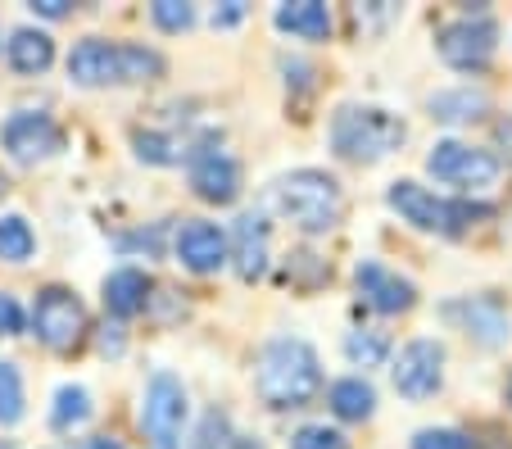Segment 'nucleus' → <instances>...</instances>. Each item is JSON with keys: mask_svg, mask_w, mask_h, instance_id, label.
<instances>
[{"mask_svg": "<svg viewBox=\"0 0 512 449\" xmlns=\"http://www.w3.org/2000/svg\"><path fill=\"white\" fill-rule=\"evenodd\" d=\"M32 327H37V341L50 350H73L87 332V309L73 291L64 286H46L37 295V309H32Z\"/></svg>", "mask_w": 512, "mask_h": 449, "instance_id": "obj_5", "label": "nucleus"}, {"mask_svg": "<svg viewBox=\"0 0 512 449\" xmlns=\"http://www.w3.org/2000/svg\"><path fill=\"white\" fill-rule=\"evenodd\" d=\"M32 10H37L41 19H64V14H68V0H32Z\"/></svg>", "mask_w": 512, "mask_h": 449, "instance_id": "obj_33", "label": "nucleus"}, {"mask_svg": "<svg viewBox=\"0 0 512 449\" xmlns=\"http://www.w3.org/2000/svg\"><path fill=\"white\" fill-rule=\"evenodd\" d=\"M494 46H499V28H494L490 19H472V14L449 23V28L440 32V59L454 64V69H463V73L485 69Z\"/></svg>", "mask_w": 512, "mask_h": 449, "instance_id": "obj_9", "label": "nucleus"}, {"mask_svg": "<svg viewBox=\"0 0 512 449\" xmlns=\"http://www.w3.org/2000/svg\"><path fill=\"white\" fill-rule=\"evenodd\" d=\"M445 318L458 323L476 345H485V350H499V345L512 341V313L503 309L494 295H467V300L445 304Z\"/></svg>", "mask_w": 512, "mask_h": 449, "instance_id": "obj_8", "label": "nucleus"}, {"mask_svg": "<svg viewBox=\"0 0 512 449\" xmlns=\"http://www.w3.org/2000/svg\"><path fill=\"white\" fill-rule=\"evenodd\" d=\"M490 109V100L472 87H454V91H435L431 96V118L440 123H476Z\"/></svg>", "mask_w": 512, "mask_h": 449, "instance_id": "obj_20", "label": "nucleus"}, {"mask_svg": "<svg viewBox=\"0 0 512 449\" xmlns=\"http://www.w3.org/2000/svg\"><path fill=\"white\" fill-rule=\"evenodd\" d=\"M23 418V377L14 363H0V422L14 427Z\"/></svg>", "mask_w": 512, "mask_h": 449, "instance_id": "obj_25", "label": "nucleus"}, {"mask_svg": "<svg viewBox=\"0 0 512 449\" xmlns=\"http://www.w3.org/2000/svg\"><path fill=\"white\" fill-rule=\"evenodd\" d=\"M426 173L435 182H449V186H494L499 182V159L490 150H476V146H463V141H440V146L426 155Z\"/></svg>", "mask_w": 512, "mask_h": 449, "instance_id": "obj_6", "label": "nucleus"}, {"mask_svg": "<svg viewBox=\"0 0 512 449\" xmlns=\"http://www.w3.org/2000/svg\"><path fill=\"white\" fill-rule=\"evenodd\" d=\"M508 404H512V381H508Z\"/></svg>", "mask_w": 512, "mask_h": 449, "instance_id": "obj_37", "label": "nucleus"}, {"mask_svg": "<svg viewBox=\"0 0 512 449\" xmlns=\"http://www.w3.org/2000/svg\"><path fill=\"white\" fill-rule=\"evenodd\" d=\"M227 254L236 259V273H241L245 282L263 277V268H268V223H263V214H245V218H236V227H232V245H227Z\"/></svg>", "mask_w": 512, "mask_h": 449, "instance_id": "obj_16", "label": "nucleus"}, {"mask_svg": "<svg viewBox=\"0 0 512 449\" xmlns=\"http://www.w3.org/2000/svg\"><path fill=\"white\" fill-rule=\"evenodd\" d=\"M50 418H55V427H82V422L91 418V395L82 391V386H64V391L55 395V413H50Z\"/></svg>", "mask_w": 512, "mask_h": 449, "instance_id": "obj_24", "label": "nucleus"}, {"mask_svg": "<svg viewBox=\"0 0 512 449\" xmlns=\"http://www.w3.org/2000/svg\"><path fill=\"white\" fill-rule=\"evenodd\" d=\"M331 413L336 418H345V422H363V418H372V409H377V391H372L363 377H340V381H331Z\"/></svg>", "mask_w": 512, "mask_h": 449, "instance_id": "obj_19", "label": "nucleus"}, {"mask_svg": "<svg viewBox=\"0 0 512 449\" xmlns=\"http://www.w3.org/2000/svg\"><path fill=\"white\" fill-rule=\"evenodd\" d=\"M123 50V82H155L164 73V59L145 46H118Z\"/></svg>", "mask_w": 512, "mask_h": 449, "instance_id": "obj_26", "label": "nucleus"}, {"mask_svg": "<svg viewBox=\"0 0 512 449\" xmlns=\"http://www.w3.org/2000/svg\"><path fill=\"white\" fill-rule=\"evenodd\" d=\"M150 14H155V23L164 32H186L195 23V10L191 5H182V0H155V10Z\"/></svg>", "mask_w": 512, "mask_h": 449, "instance_id": "obj_30", "label": "nucleus"}, {"mask_svg": "<svg viewBox=\"0 0 512 449\" xmlns=\"http://www.w3.org/2000/svg\"><path fill=\"white\" fill-rule=\"evenodd\" d=\"M68 78L78 82V87H109V82H123V50L100 41V37L78 41L73 55H68Z\"/></svg>", "mask_w": 512, "mask_h": 449, "instance_id": "obj_13", "label": "nucleus"}, {"mask_svg": "<svg viewBox=\"0 0 512 449\" xmlns=\"http://www.w3.org/2000/svg\"><path fill=\"white\" fill-rule=\"evenodd\" d=\"M0 141H5V150H10L19 164H32V159H46L59 150V127L50 123V114L23 109V114H14L10 123H5Z\"/></svg>", "mask_w": 512, "mask_h": 449, "instance_id": "obj_11", "label": "nucleus"}, {"mask_svg": "<svg viewBox=\"0 0 512 449\" xmlns=\"http://www.w3.org/2000/svg\"><path fill=\"white\" fill-rule=\"evenodd\" d=\"M191 449H236V431L223 413L213 409L200 418V431H195V445Z\"/></svg>", "mask_w": 512, "mask_h": 449, "instance_id": "obj_27", "label": "nucleus"}, {"mask_svg": "<svg viewBox=\"0 0 512 449\" xmlns=\"http://www.w3.org/2000/svg\"><path fill=\"white\" fill-rule=\"evenodd\" d=\"M358 291H363V300L372 304L377 313H404L413 309L417 300V286L408 282V277L390 273L386 264H377V259H368V264H358Z\"/></svg>", "mask_w": 512, "mask_h": 449, "instance_id": "obj_14", "label": "nucleus"}, {"mask_svg": "<svg viewBox=\"0 0 512 449\" xmlns=\"http://www.w3.org/2000/svg\"><path fill=\"white\" fill-rule=\"evenodd\" d=\"M87 449H123V445H118V440L114 436H96V440H91V445Z\"/></svg>", "mask_w": 512, "mask_h": 449, "instance_id": "obj_36", "label": "nucleus"}, {"mask_svg": "<svg viewBox=\"0 0 512 449\" xmlns=\"http://www.w3.org/2000/svg\"><path fill=\"white\" fill-rule=\"evenodd\" d=\"M345 354H349L354 368H381L386 354H390V341H386V332H349Z\"/></svg>", "mask_w": 512, "mask_h": 449, "instance_id": "obj_23", "label": "nucleus"}, {"mask_svg": "<svg viewBox=\"0 0 512 449\" xmlns=\"http://www.w3.org/2000/svg\"><path fill=\"white\" fill-rule=\"evenodd\" d=\"M177 259H182L191 273H218L227 264V236L218 232L204 218H191V223L177 232Z\"/></svg>", "mask_w": 512, "mask_h": 449, "instance_id": "obj_15", "label": "nucleus"}, {"mask_svg": "<svg viewBox=\"0 0 512 449\" xmlns=\"http://www.w3.org/2000/svg\"><path fill=\"white\" fill-rule=\"evenodd\" d=\"M136 155L145 164H177V141L164 132H136Z\"/></svg>", "mask_w": 512, "mask_h": 449, "instance_id": "obj_28", "label": "nucleus"}, {"mask_svg": "<svg viewBox=\"0 0 512 449\" xmlns=\"http://www.w3.org/2000/svg\"><path fill=\"white\" fill-rule=\"evenodd\" d=\"M322 391V368L309 341L281 336L259 359V395L272 409H304Z\"/></svg>", "mask_w": 512, "mask_h": 449, "instance_id": "obj_2", "label": "nucleus"}, {"mask_svg": "<svg viewBox=\"0 0 512 449\" xmlns=\"http://www.w3.org/2000/svg\"><path fill=\"white\" fill-rule=\"evenodd\" d=\"M445 345L440 341H413L399 350L395 363V391L404 400H426V395L440 391V377H445Z\"/></svg>", "mask_w": 512, "mask_h": 449, "instance_id": "obj_10", "label": "nucleus"}, {"mask_svg": "<svg viewBox=\"0 0 512 449\" xmlns=\"http://www.w3.org/2000/svg\"><path fill=\"white\" fill-rule=\"evenodd\" d=\"M186 418V391L182 381L173 372H155L150 386H145V409H141V427L145 436L155 440L159 449H173L177 445V431H182Z\"/></svg>", "mask_w": 512, "mask_h": 449, "instance_id": "obj_7", "label": "nucleus"}, {"mask_svg": "<svg viewBox=\"0 0 512 449\" xmlns=\"http://www.w3.org/2000/svg\"><path fill=\"white\" fill-rule=\"evenodd\" d=\"M290 449H349L345 436L331 427H300L290 436Z\"/></svg>", "mask_w": 512, "mask_h": 449, "instance_id": "obj_31", "label": "nucleus"}, {"mask_svg": "<svg viewBox=\"0 0 512 449\" xmlns=\"http://www.w3.org/2000/svg\"><path fill=\"white\" fill-rule=\"evenodd\" d=\"M50 59H55V41L37 28H19L10 37V64L19 73H46Z\"/></svg>", "mask_w": 512, "mask_h": 449, "instance_id": "obj_21", "label": "nucleus"}, {"mask_svg": "<svg viewBox=\"0 0 512 449\" xmlns=\"http://www.w3.org/2000/svg\"><path fill=\"white\" fill-rule=\"evenodd\" d=\"M331 141L345 159L354 164H377L390 150L404 146V123H399L390 109H372V105H345L331 123Z\"/></svg>", "mask_w": 512, "mask_h": 449, "instance_id": "obj_3", "label": "nucleus"}, {"mask_svg": "<svg viewBox=\"0 0 512 449\" xmlns=\"http://www.w3.org/2000/svg\"><path fill=\"white\" fill-rule=\"evenodd\" d=\"M191 186L209 205H232L241 196V164L223 150H204V155L191 159Z\"/></svg>", "mask_w": 512, "mask_h": 449, "instance_id": "obj_12", "label": "nucleus"}, {"mask_svg": "<svg viewBox=\"0 0 512 449\" xmlns=\"http://www.w3.org/2000/svg\"><path fill=\"white\" fill-rule=\"evenodd\" d=\"M236 19H245V5H241V0H232L227 10H213V28H227V23H236Z\"/></svg>", "mask_w": 512, "mask_h": 449, "instance_id": "obj_34", "label": "nucleus"}, {"mask_svg": "<svg viewBox=\"0 0 512 449\" xmlns=\"http://www.w3.org/2000/svg\"><path fill=\"white\" fill-rule=\"evenodd\" d=\"M413 449H476V440L454 427H426L413 436Z\"/></svg>", "mask_w": 512, "mask_h": 449, "instance_id": "obj_29", "label": "nucleus"}, {"mask_svg": "<svg viewBox=\"0 0 512 449\" xmlns=\"http://www.w3.org/2000/svg\"><path fill=\"white\" fill-rule=\"evenodd\" d=\"M32 250H37V236H32V227L23 223L19 214H5V218H0V259H5V264H23V259H32Z\"/></svg>", "mask_w": 512, "mask_h": 449, "instance_id": "obj_22", "label": "nucleus"}, {"mask_svg": "<svg viewBox=\"0 0 512 449\" xmlns=\"http://www.w3.org/2000/svg\"><path fill=\"white\" fill-rule=\"evenodd\" d=\"M499 146L508 150V159H512V114H508V118H503V123H499Z\"/></svg>", "mask_w": 512, "mask_h": 449, "instance_id": "obj_35", "label": "nucleus"}, {"mask_svg": "<svg viewBox=\"0 0 512 449\" xmlns=\"http://www.w3.org/2000/svg\"><path fill=\"white\" fill-rule=\"evenodd\" d=\"M386 200H390V209H399L413 227H422V232H445V236H458L472 218L490 214V209H481V205H463V200L454 205V200H440L417 182H395Z\"/></svg>", "mask_w": 512, "mask_h": 449, "instance_id": "obj_4", "label": "nucleus"}, {"mask_svg": "<svg viewBox=\"0 0 512 449\" xmlns=\"http://www.w3.org/2000/svg\"><path fill=\"white\" fill-rule=\"evenodd\" d=\"M145 291H150V282H145L141 268H118L105 277V309L114 318H132L145 309Z\"/></svg>", "mask_w": 512, "mask_h": 449, "instance_id": "obj_18", "label": "nucleus"}, {"mask_svg": "<svg viewBox=\"0 0 512 449\" xmlns=\"http://www.w3.org/2000/svg\"><path fill=\"white\" fill-rule=\"evenodd\" d=\"M23 332V313L10 295H0V336H19Z\"/></svg>", "mask_w": 512, "mask_h": 449, "instance_id": "obj_32", "label": "nucleus"}, {"mask_svg": "<svg viewBox=\"0 0 512 449\" xmlns=\"http://www.w3.org/2000/svg\"><path fill=\"white\" fill-rule=\"evenodd\" d=\"M263 214H281L286 223H295L300 232L322 236L340 223L345 200H340V182L322 168H295V173L277 177L263 191Z\"/></svg>", "mask_w": 512, "mask_h": 449, "instance_id": "obj_1", "label": "nucleus"}, {"mask_svg": "<svg viewBox=\"0 0 512 449\" xmlns=\"http://www.w3.org/2000/svg\"><path fill=\"white\" fill-rule=\"evenodd\" d=\"M277 28L290 32V37H304V41H327L331 10L322 0H290V5L277 10Z\"/></svg>", "mask_w": 512, "mask_h": 449, "instance_id": "obj_17", "label": "nucleus"}]
</instances>
